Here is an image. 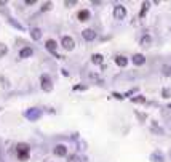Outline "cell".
Instances as JSON below:
<instances>
[{"label":"cell","instance_id":"obj_15","mask_svg":"<svg viewBox=\"0 0 171 162\" xmlns=\"http://www.w3.org/2000/svg\"><path fill=\"white\" fill-rule=\"evenodd\" d=\"M150 43H152V37H150V35H144V37L141 39V45L142 47H149Z\"/></svg>","mask_w":171,"mask_h":162},{"label":"cell","instance_id":"obj_3","mask_svg":"<svg viewBox=\"0 0 171 162\" xmlns=\"http://www.w3.org/2000/svg\"><path fill=\"white\" fill-rule=\"evenodd\" d=\"M40 82H42V88L45 90V92H51V90H53V84H51V79L48 76H42Z\"/></svg>","mask_w":171,"mask_h":162},{"label":"cell","instance_id":"obj_10","mask_svg":"<svg viewBox=\"0 0 171 162\" xmlns=\"http://www.w3.org/2000/svg\"><path fill=\"white\" fill-rule=\"evenodd\" d=\"M133 63L136 66H141V64H144V63H146V58L142 56V55H134V56H133Z\"/></svg>","mask_w":171,"mask_h":162},{"label":"cell","instance_id":"obj_26","mask_svg":"<svg viewBox=\"0 0 171 162\" xmlns=\"http://www.w3.org/2000/svg\"><path fill=\"white\" fill-rule=\"evenodd\" d=\"M27 5H32V3H35V0H26Z\"/></svg>","mask_w":171,"mask_h":162},{"label":"cell","instance_id":"obj_21","mask_svg":"<svg viewBox=\"0 0 171 162\" xmlns=\"http://www.w3.org/2000/svg\"><path fill=\"white\" fill-rule=\"evenodd\" d=\"M146 98L144 96H138V98H133V103H144Z\"/></svg>","mask_w":171,"mask_h":162},{"label":"cell","instance_id":"obj_18","mask_svg":"<svg viewBox=\"0 0 171 162\" xmlns=\"http://www.w3.org/2000/svg\"><path fill=\"white\" fill-rule=\"evenodd\" d=\"M152 161H154V162H163L158 153H154V154H152Z\"/></svg>","mask_w":171,"mask_h":162},{"label":"cell","instance_id":"obj_27","mask_svg":"<svg viewBox=\"0 0 171 162\" xmlns=\"http://www.w3.org/2000/svg\"><path fill=\"white\" fill-rule=\"evenodd\" d=\"M168 108H170V109H171V104H170V106H168Z\"/></svg>","mask_w":171,"mask_h":162},{"label":"cell","instance_id":"obj_6","mask_svg":"<svg viewBox=\"0 0 171 162\" xmlns=\"http://www.w3.org/2000/svg\"><path fill=\"white\" fill-rule=\"evenodd\" d=\"M82 35H83V39L85 40H88V42H91V40H94L96 39V32H94L93 29H85L82 32Z\"/></svg>","mask_w":171,"mask_h":162},{"label":"cell","instance_id":"obj_20","mask_svg":"<svg viewBox=\"0 0 171 162\" xmlns=\"http://www.w3.org/2000/svg\"><path fill=\"white\" fill-rule=\"evenodd\" d=\"M51 7H53V5H51V2H46V3H45V5H43V7H42V11H46V10H50V8H51Z\"/></svg>","mask_w":171,"mask_h":162},{"label":"cell","instance_id":"obj_23","mask_svg":"<svg viewBox=\"0 0 171 162\" xmlns=\"http://www.w3.org/2000/svg\"><path fill=\"white\" fill-rule=\"evenodd\" d=\"M69 162H78V157L77 156H70L69 157Z\"/></svg>","mask_w":171,"mask_h":162},{"label":"cell","instance_id":"obj_19","mask_svg":"<svg viewBox=\"0 0 171 162\" xmlns=\"http://www.w3.org/2000/svg\"><path fill=\"white\" fill-rule=\"evenodd\" d=\"M162 95H163V96H165V98L171 96V88H165V90H163V92H162Z\"/></svg>","mask_w":171,"mask_h":162},{"label":"cell","instance_id":"obj_25","mask_svg":"<svg viewBox=\"0 0 171 162\" xmlns=\"http://www.w3.org/2000/svg\"><path fill=\"white\" fill-rule=\"evenodd\" d=\"M114 96H115V98H117V100H122V98H123V96H122V95H120V93H114Z\"/></svg>","mask_w":171,"mask_h":162},{"label":"cell","instance_id":"obj_9","mask_svg":"<svg viewBox=\"0 0 171 162\" xmlns=\"http://www.w3.org/2000/svg\"><path fill=\"white\" fill-rule=\"evenodd\" d=\"M32 48H29V47H26V48H22L21 51H19V58H29L32 56Z\"/></svg>","mask_w":171,"mask_h":162},{"label":"cell","instance_id":"obj_24","mask_svg":"<svg viewBox=\"0 0 171 162\" xmlns=\"http://www.w3.org/2000/svg\"><path fill=\"white\" fill-rule=\"evenodd\" d=\"M75 3H77L75 0H69V2H66V5H67V7H70V5H75Z\"/></svg>","mask_w":171,"mask_h":162},{"label":"cell","instance_id":"obj_12","mask_svg":"<svg viewBox=\"0 0 171 162\" xmlns=\"http://www.w3.org/2000/svg\"><path fill=\"white\" fill-rule=\"evenodd\" d=\"M91 61H93L94 64H102L104 56H102V55H99V53H96V55H93V56H91Z\"/></svg>","mask_w":171,"mask_h":162},{"label":"cell","instance_id":"obj_2","mask_svg":"<svg viewBox=\"0 0 171 162\" xmlns=\"http://www.w3.org/2000/svg\"><path fill=\"white\" fill-rule=\"evenodd\" d=\"M114 16L117 18V19H123V18H126V8L123 5H117L114 8Z\"/></svg>","mask_w":171,"mask_h":162},{"label":"cell","instance_id":"obj_5","mask_svg":"<svg viewBox=\"0 0 171 162\" xmlns=\"http://www.w3.org/2000/svg\"><path fill=\"white\" fill-rule=\"evenodd\" d=\"M62 47H64L66 50H74L75 47V42L72 37H62Z\"/></svg>","mask_w":171,"mask_h":162},{"label":"cell","instance_id":"obj_1","mask_svg":"<svg viewBox=\"0 0 171 162\" xmlns=\"http://www.w3.org/2000/svg\"><path fill=\"white\" fill-rule=\"evenodd\" d=\"M16 153H18V157L21 161H27V157H29V144L26 143H18L16 146Z\"/></svg>","mask_w":171,"mask_h":162},{"label":"cell","instance_id":"obj_22","mask_svg":"<svg viewBox=\"0 0 171 162\" xmlns=\"http://www.w3.org/2000/svg\"><path fill=\"white\" fill-rule=\"evenodd\" d=\"M163 72H165L166 76H171V69L168 68V66H165V68H163Z\"/></svg>","mask_w":171,"mask_h":162},{"label":"cell","instance_id":"obj_11","mask_svg":"<svg viewBox=\"0 0 171 162\" xmlns=\"http://www.w3.org/2000/svg\"><path fill=\"white\" fill-rule=\"evenodd\" d=\"M30 37H32L34 40H38V39L42 37V31L38 29V27H34V29L30 31Z\"/></svg>","mask_w":171,"mask_h":162},{"label":"cell","instance_id":"obj_14","mask_svg":"<svg viewBox=\"0 0 171 162\" xmlns=\"http://www.w3.org/2000/svg\"><path fill=\"white\" fill-rule=\"evenodd\" d=\"M88 18H90V11L88 10H82L80 13H78V19H80V21H86Z\"/></svg>","mask_w":171,"mask_h":162},{"label":"cell","instance_id":"obj_4","mask_svg":"<svg viewBox=\"0 0 171 162\" xmlns=\"http://www.w3.org/2000/svg\"><path fill=\"white\" fill-rule=\"evenodd\" d=\"M40 111L38 109H35V108H32V109H27L26 111V117L27 119H30V120H37L38 117H40Z\"/></svg>","mask_w":171,"mask_h":162},{"label":"cell","instance_id":"obj_16","mask_svg":"<svg viewBox=\"0 0 171 162\" xmlns=\"http://www.w3.org/2000/svg\"><path fill=\"white\" fill-rule=\"evenodd\" d=\"M7 53H8V48H7V45L0 43V58H2V56H5Z\"/></svg>","mask_w":171,"mask_h":162},{"label":"cell","instance_id":"obj_13","mask_svg":"<svg viewBox=\"0 0 171 162\" xmlns=\"http://www.w3.org/2000/svg\"><path fill=\"white\" fill-rule=\"evenodd\" d=\"M115 63H117V66H120V68H123V66H126V63H128V60H126L125 56H117V58H115Z\"/></svg>","mask_w":171,"mask_h":162},{"label":"cell","instance_id":"obj_7","mask_svg":"<svg viewBox=\"0 0 171 162\" xmlns=\"http://www.w3.org/2000/svg\"><path fill=\"white\" fill-rule=\"evenodd\" d=\"M45 47H46V50H48V51H51V53H56V42H54V40H51V39H50V40H46V43H45Z\"/></svg>","mask_w":171,"mask_h":162},{"label":"cell","instance_id":"obj_17","mask_svg":"<svg viewBox=\"0 0 171 162\" xmlns=\"http://www.w3.org/2000/svg\"><path fill=\"white\" fill-rule=\"evenodd\" d=\"M147 10H149V2H144V5H142V11L139 13V18H142V16H144Z\"/></svg>","mask_w":171,"mask_h":162},{"label":"cell","instance_id":"obj_8","mask_svg":"<svg viewBox=\"0 0 171 162\" xmlns=\"http://www.w3.org/2000/svg\"><path fill=\"white\" fill-rule=\"evenodd\" d=\"M54 154H56V156H66L67 154V149H66V146L64 144H58L56 148H54Z\"/></svg>","mask_w":171,"mask_h":162}]
</instances>
